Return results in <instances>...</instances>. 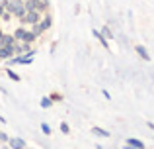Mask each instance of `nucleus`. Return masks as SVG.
<instances>
[{
    "label": "nucleus",
    "instance_id": "nucleus-11",
    "mask_svg": "<svg viewBox=\"0 0 154 149\" xmlns=\"http://www.w3.org/2000/svg\"><path fill=\"white\" fill-rule=\"evenodd\" d=\"M92 134L100 135V138H109V131H105V130H102V128H92Z\"/></svg>",
    "mask_w": 154,
    "mask_h": 149
},
{
    "label": "nucleus",
    "instance_id": "nucleus-19",
    "mask_svg": "<svg viewBox=\"0 0 154 149\" xmlns=\"http://www.w3.org/2000/svg\"><path fill=\"white\" fill-rule=\"evenodd\" d=\"M0 141H8V135L2 134V131H0Z\"/></svg>",
    "mask_w": 154,
    "mask_h": 149
},
{
    "label": "nucleus",
    "instance_id": "nucleus-8",
    "mask_svg": "<svg viewBox=\"0 0 154 149\" xmlns=\"http://www.w3.org/2000/svg\"><path fill=\"white\" fill-rule=\"evenodd\" d=\"M16 51H20V53H31V49H29V41H22L18 47H16Z\"/></svg>",
    "mask_w": 154,
    "mask_h": 149
},
{
    "label": "nucleus",
    "instance_id": "nucleus-16",
    "mask_svg": "<svg viewBox=\"0 0 154 149\" xmlns=\"http://www.w3.org/2000/svg\"><path fill=\"white\" fill-rule=\"evenodd\" d=\"M41 130H43V134H45V135H49V134H51V128H49V124H45V122L41 124Z\"/></svg>",
    "mask_w": 154,
    "mask_h": 149
},
{
    "label": "nucleus",
    "instance_id": "nucleus-12",
    "mask_svg": "<svg viewBox=\"0 0 154 149\" xmlns=\"http://www.w3.org/2000/svg\"><path fill=\"white\" fill-rule=\"evenodd\" d=\"M94 35H96V37H98V39H100V43H102V45H103V47H107V39H105V35L102 34V31H98V30H94Z\"/></svg>",
    "mask_w": 154,
    "mask_h": 149
},
{
    "label": "nucleus",
    "instance_id": "nucleus-5",
    "mask_svg": "<svg viewBox=\"0 0 154 149\" xmlns=\"http://www.w3.org/2000/svg\"><path fill=\"white\" fill-rule=\"evenodd\" d=\"M8 141H10L12 149H23V147H26V141L20 139V138H12V139H8Z\"/></svg>",
    "mask_w": 154,
    "mask_h": 149
},
{
    "label": "nucleus",
    "instance_id": "nucleus-18",
    "mask_svg": "<svg viewBox=\"0 0 154 149\" xmlns=\"http://www.w3.org/2000/svg\"><path fill=\"white\" fill-rule=\"evenodd\" d=\"M60 131H63V134H68V131H70L68 124H60Z\"/></svg>",
    "mask_w": 154,
    "mask_h": 149
},
{
    "label": "nucleus",
    "instance_id": "nucleus-7",
    "mask_svg": "<svg viewBox=\"0 0 154 149\" xmlns=\"http://www.w3.org/2000/svg\"><path fill=\"white\" fill-rule=\"evenodd\" d=\"M137 53H139L144 61H150V55H148V51H146V47H144V45H137Z\"/></svg>",
    "mask_w": 154,
    "mask_h": 149
},
{
    "label": "nucleus",
    "instance_id": "nucleus-1",
    "mask_svg": "<svg viewBox=\"0 0 154 149\" xmlns=\"http://www.w3.org/2000/svg\"><path fill=\"white\" fill-rule=\"evenodd\" d=\"M39 20H41V12H37V10H26L23 16H20V22L27 24V26H33V24H37Z\"/></svg>",
    "mask_w": 154,
    "mask_h": 149
},
{
    "label": "nucleus",
    "instance_id": "nucleus-9",
    "mask_svg": "<svg viewBox=\"0 0 154 149\" xmlns=\"http://www.w3.org/2000/svg\"><path fill=\"white\" fill-rule=\"evenodd\" d=\"M127 143H129V145H133L135 149H144V143L140 141V139H135V138H131Z\"/></svg>",
    "mask_w": 154,
    "mask_h": 149
},
{
    "label": "nucleus",
    "instance_id": "nucleus-10",
    "mask_svg": "<svg viewBox=\"0 0 154 149\" xmlns=\"http://www.w3.org/2000/svg\"><path fill=\"white\" fill-rule=\"evenodd\" d=\"M43 31H45V30L41 28V24H39V22H37V24H33V28H31V34H33L35 37H37V35H41Z\"/></svg>",
    "mask_w": 154,
    "mask_h": 149
},
{
    "label": "nucleus",
    "instance_id": "nucleus-17",
    "mask_svg": "<svg viewBox=\"0 0 154 149\" xmlns=\"http://www.w3.org/2000/svg\"><path fill=\"white\" fill-rule=\"evenodd\" d=\"M8 76H10L12 80H20V75H16V73H14L12 69H8Z\"/></svg>",
    "mask_w": 154,
    "mask_h": 149
},
{
    "label": "nucleus",
    "instance_id": "nucleus-6",
    "mask_svg": "<svg viewBox=\"0 0 154 149\" xmlns=\"http://www.w3.org/2000/svg\"><path fill=\"white\" fill-rule=\"evenodd\" d=\"M14 35H4L2 34V37H0V47L2 45H14Z\"/></svg>",
    "mask_w": 154,
    "mask_h": 149
},
{
    "label": "nucleus",
    "instance_id": "nucleus-3",
    "mask_svg": "<svg viewBox=\"0 0 154 149\" xmlns=\"http://www.w3.org/2000/svg\"><path fill=\"white\" fill-rule=\"evenodd\" d=\"M31 61H33V51H31V53H26L23 57H10L12 65H16V63H20V65H29Z\"/></svg>",
    "mask_w": 154,
    "mask_h": 149
},
{
    "label": "nucleus",
    "instance_id": "nucleus-21",
    "mask_svg": "<svg viewBox=\"0 0 154 149\" xmlns=\"http://www.w3.org/2000/svg\"><path fill=\"white\" fill-rule=\"evenodd\" d=\"M148 128H150V130L154 131V124H152V122H148Z\"/></svg>",
    "mask_w": 154,
    "mask_h": 149
},
{
    "label": "nucleus",
    "instance_id": "nucleus-22",
    "mask_svg": "<svg viewBox=\"0 0 154 149\" xmlns=\"http://www.w3.org/2000/svg\"><path fill=\"white\" fill-rule=\"evenodd\" d=\"M123 149H133V145H129V143H127V147H123Z\"/></svg>",
    "mask_w": 154,
    "mask_h": 149
},
{
    "label": "nucleus",
    "instance_id": "nucleus-4",
    "mask_svg": "<svg viewBox=\"0 0 154 149\" xmlns=\"http://www.w3.org/2000/svg\"><path fill=\"white\" fill-rule=\"evenodd\" d=\"M14 53H16L14 45H2V47H0V59H10Z\"/></svg>",
    "mask_w": 154,
    "mask_h": 149
},
{
    "label": "nucleus",
    "instance_id": "nucleus-13",
    "mask_svg": "<svg viewBox=\"0 0 154 149\" xmlns=\"http://www.w3.org/2000/svg\"><path fill=\"white\" fill-rule=\"evenodd\" d=\"M51 22H53V20H51V16H45V18H43V22H39V24H41V28H43V30H47V28L51 26Z\"/></svg>",
    "mask_w": 154,
    "mask_h": 149
},
{
    "label": "nucleus",
    "instance_id": "nucleus-14",
    "mask_svg": "<svg viewBox=\"0 0 154 149\" xmlns=\"http://www.w3.org/2000/svg\"><path fill=\"white\" fill-rule=\"evenodd\" d=\"M51 104H53L51 98H47V96H45V98H41V106H43V108H49Z\"/></svg>",
    "mask_w": 154,
    "mask_h": 149
},
{
    "label": "nucleus",
    "instance_id": "nucleus-20",
    "mask_svg": "<svg viewBox=\"0 0 154 149\" xmlns=\"http://www.w3.org/2000/svg\"><path fill=\"white\" fill-rule=\"evenodd\" d=\"M4 10H6V8H4V4H0V16L4 14Z\"/></svg>",
    "mask_w": 154,
    "mask_h": 149
},
{
    "label": "nucleus",
    "instance_id": "nucleus-15",
    "mask_svg": "<svg viewBox=\"0 0 154 149\" xmlns=\"http://www.w3.org/2000/svg\"><path fill=\"white\" fill-rule=\"evenodd\" d=\"M102 34L105 35V39H111V37H113V34H111V30H109V28H103Z\"/></svg>",
    "mask_w": 154,
    "mask_h": 149
},
{
    "label": "nucleus",
    "instance_id": "nucleus-23",
    "mask_svg": "<svg viewBox=\"0 0 154 149\" xmlns=\"http://www.w3.org/2000/svg\"><path fill=\"white\" fill-rule=\"evenodd\" d=\"M0 37H2V30H0Z\"/></svg>",
    "mask_w": 154,
    "mask_h": 149
},
{
    "label": "nucleus",
    "instance_id": "nucleus-2",
    "mask_svg": "<svg viewBox=\"0 0 154 149\" xmlns=\"http://www.w3.org/2000/svg\"><path fill=\"white\" fill-rule=\"evenodd\" d=\"M14 37H16V39H20V41H33L35 35L31 34V31H27L26 28H18V30L14 31Z\"/></svg>",
    "mask_w": 154,
    "mask_h": 149
}]
</instances>
